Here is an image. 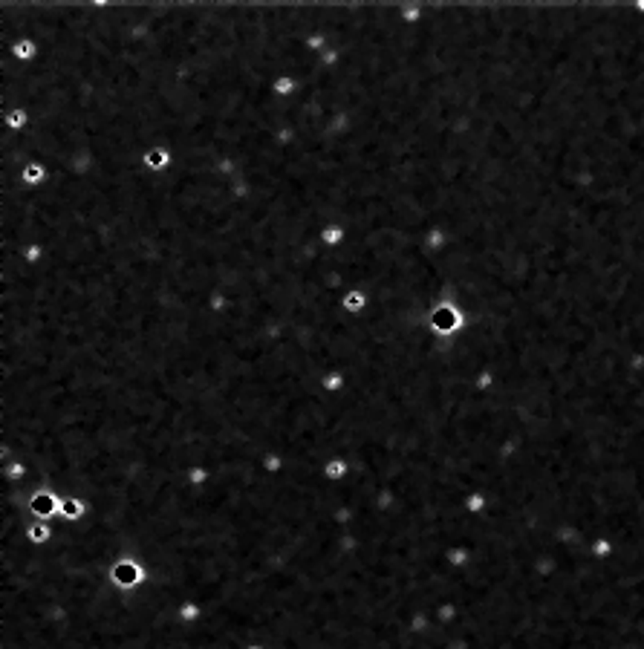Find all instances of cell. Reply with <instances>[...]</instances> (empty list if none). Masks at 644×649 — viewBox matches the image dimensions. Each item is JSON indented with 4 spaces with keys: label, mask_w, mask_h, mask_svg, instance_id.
<instances>
[{
    "label": "cell",
    "mask_w": 644,
    "mask_h": 649,
    "mask_svg": "<svg viewBox=\"0 0 644 649\" xmlns=\"http://www.w3.org/2000/svg\"><path fill=\"white\" fill-rule=\"evenodd\" d=\"M142 165L148 168L151 173H168L173 168V153L165 148V144H153V148L144 151Z\"/></svg>",
    "instance_id": "obj_1"
},
{
    "label": "cell",
    "mask_w": 644,
    "mask_h": 649,
    "mask_svg": "<svg viewBox=\"0 0 644 649\" xmlns=\"http://www.w3.org/2000/svg\"><path fill=\"white\" fill-rule=\"evenodd\" d=\"M29 124H32V116L23 107H12L6 113H0V127L9 130V133H23V130H29Z\"/></svg>",
    "instance_id": "obj_2"
},
{
    "label": "cell",
    "mask_w": 644,
    "mask_h": 649,
    "mask_svg": "<svg viewBox=\"0 0 644 649\" xmlns=\"http://www.w3.org/2000/svg\"><path fill=\"white\" fill-rule=\"evenodd\" d=\"M350 470H352V465L344 456H330L324 462V467H321V476H324V482H330V485H338V482H344L350 476Z\"/></svg>",
    "instance_id": "obj_3"
},
{
    "label": "cell",
    "mask_w": 644,
    "mask_h": 649,
    "mask_svg": "<svg viewBox=\"0 0 644 649\" xmlns=\"http://www.w3.org/2000/svg\"><path fill=\"white\" fill-rule=\"evenodd\" d=\"M367 306H370V298H367V291L364 289H350L347 295L341 298V309L347 312V315H352V318H359V315H364L367 312Z\"/></svg>",
    "instance_id": "obj_4"
},
{
    "label": "cell",
    "mask_w": 644,
    "mask_h": 649,
    "mask_svg": "<svg viewBox=\"0 0 644 649\" xmlns=\"http://www.w3.org/2000/svg\"><path fill=\"white\" fill-rule=\"evenodd\" d=\"M321 242H324L327 249H332V251L344 249V242H347V229H344V222H338V220L327 222L324 229H321Z\"/></svg>",
    "instance_id": "obj_5"
},
{
    "label": "cell",
    "mask_w": 644,
    "mask_h": 649,
    "mask_svg": "<svg viewBox=\"0 0 644 649\" xmlns=\"http://www.w3.org/2000/svg\"><path fill=\"white\" fill-rule=\"evenodd\" d=\"M298 90H301V81L292 72H278L272 78V93L278 99H292V95H298Z\"/></svg>",
    "instance_id": "obj_6"
},
{
    "label": "cell",
    "mask_w": 644,
    "mask_h": 649,
    "mask_svg": "<svg viewBox=\"0 0 644 649\" xmlns=\"http://www.w3.org/2000/svg\"><path fill=\"white\" fill-rule=\"evenodd\" d=\"M448 242H451V237H448V231L442 229V225H433V229L425 234V249H428V251H433V254L445 251V249H448Z\"/></svg>",
    "instance_id": "obj_7"
},
{
    "label": "cell",
    "mask_w": 644,
    "mask_h": 649,
    "mask_svg": "<svg viewBox=\"0 0 644 649\" xmlns=\"http://www.w3.org/2000/svg\"><path fill=\"white\" fill-rule=\"evenodd\" d=\"M399 18L408 26H419L425 21V3H401L399 6Z\"/></svg>",
    "instance_id": "obj_8"
},
{
    "label": "cell",
    "mask_w": 644,
    "mask_h": 649,
    "mask_svg": "<svg viewBox=\"0 0 644 649\" xmlns=\"http://www.w3.org/2000/svg\"><path fill=\"white\" fill-rule=\"evenodd\" d=\"M301 43H303V50H307V52H312V55H321V52H324V50H327V46H330L332 41H330V38L324 35V32H318V29H312V32H310V35H307V38H303Z\"/></svg>",
    "instance_id": "obj_9"
},
{
    "label": "cell",
    "mask_w": 644,
    "mask_h": 649,
    "mask_svg": "<svg viewBox=\"0 0 644 649\" xmlns=\"http://www.w3.org/2000/svg\"><path fill=\"white\" fill-rule=\"evenodd\" d=\"M482 508H486V494L482 491H471L462 502V511H468V514H480Z\"/></svg>",
    "instance_id": "obj_10"
},
{
    "label": "cell",
    "mask_w": 644,
    "mask_h": 649,
    "mask_svg": "<svg viewBox=\"0 0 644 649\" xmlns=\"http://www.w3.org/2000/svg\"><path fill=\"white\" fill-rule=\"evenodd\" d=\"M445 557H448V565H454V569H462V565L471 563V554L465 548H448Z\"/></svg>",
    "instance_id": "obj_11"
},
{
    "label": "cell",
    "mask_w": 644,
    "mask_h": 649,
    "mask_svg": "<svg viewBox=\"0 0 644 649\" xmlns=\"http://www.w3.org/2000/svg\"><path fill=\"white\" fill-rule=\"evenodd\" d=\"M214 168H217V173L222 176V180H231V176L237 173V162H234L231 156H220Z\"/></svg>",
    "instance_id": "obj_12"
},
{
    "label": "cell",
    "mask_w": 644,
    "mask_h": 649,
    "mask_svg": "<svg viewBox=\"0 0 644 649\" xmlns=\"http://www.w3.org/2000/svg\"><path fill=\"white\" fill-rule=\"evenodd\" d=\"M592 554L598 557V560H607L609 554H613V543H609L607 537H598V540L592 543Z\"/></svg>",
    "instance_id": "obj_13"
},
{
    "label": "cell",
    "mask_w": 644,
    "mask_h": 649,
    "mask_svg": "<svg viewBox=\"0 0 644 649\" xmlns=\"http://www.w3.org/2000/svg\"><path fill=\"white\" fill-rule=\"evenodd\" d=\"M243 649H266V646H261V643H249V646H243Z\"/></svg>",
    "instance_id": "obj_14"
}]
</instances>
